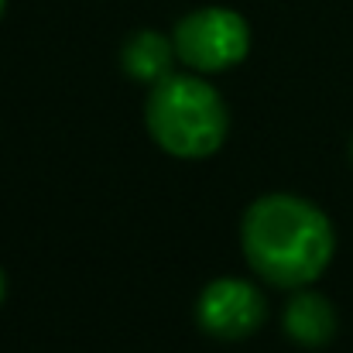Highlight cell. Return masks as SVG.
<instances>
[{"label":"cell","mask_w":353,"mask_h":353,"mask_svg":"<svg viewBox=\"0 0 353 353\" xmlns=\"http://www.w3.org/2000/svg\"><path fill=\"white\" fill-rule=\"evenodd\" d=\"M175 55L196 72L234 69L250 52V28L230 7H203L175 24Z\"/></svg>","instance_id":"cell-3"},{"label":"cell","mask_w":353,"mask_h":353,"mask_svg":"<svg viewBox=\"0 0 353 353\" xmlns=\"http://www.w3.org/2000/svg\"><path fill=\"white\" fill-rule=\"evenodd\" d=\"M240 247L254 274L268 285L305 288L330 268L336 234L316 203L292 192H271L247 206Z\"/></svg>","instance_id":"cell-1"},{"label":"cell","mask_w":353,"mask_h":353,"mask_svg":"<svg viewBox=\"0 0 353 353\" xmlns=\"http://www.w3.org/2000/svg\"><path fill=\"white\" fill-rule=\"evenodd\" d=\"M268 319V299L243 278H216L196 302V323L216 340H247Z\"/></svg>","instance_id":"cell-4"},{"label":"cell","mask_w":353,"mask_h":353,"mask_svg":"<svg viewBox=\"0 0 353 353\" xmlns=\"http://www.w3.org/2000/svg\"><path fill=\"white\" fill-rule=\"evenodd\" d=\"M3 7H7V0H0V17H3Z\"/></svg>","instance_id":"cell-8"},{"label":"cell","mask_w":353,"mask_h":353,"mask_svg":"<svg viewBox=\"0 0 353 353\" xmlns=\"http://www.w3.org/2000/svg\"><path fill=\"white\" fill-rule=\"evenodd\" d=\"M3 299H7V274L0 271V302H3Z\"/></svg>","instance_id":"cell-7"},{"label":"cell","mask_w":353,"mask_h":353,"mask_svg":"<svg viewBox=\"0 0 353 353\" xmlns=\"http://www.w3.org/2000/svg\"><path fill=\"white\" fill-rule=\"evenodd\" d=\"M172 62H175V41H168L161 31H134L123 48H120V65L134 83H161L165 76H172Z\"/></svg>","instance_id":"cell-6"},{"label":"cell","mask_w":353,"mask_h":353,"mask_svg":"<svg viewBox=\"0 0 353 353\" xmlns=\"http://www.w3.org/2000/svg\"><path fill=\"white\" fill-rule=\"evenodd\" d=\"M350 151H353V148H350Z\"/></svg>","instance_id":"cell-9"},{"label":"cell","mask_w":353,"mask_h":353,"mask_svg":"<svg viewBox=\"0 0 353 353\" xmlns=\"http://www.w3.org/2000/svg\"><path fill=\"white\" fill-rule=\"evenodd\" d=\"M144 120L154 144L185 161L216 154L230 130V110L220 90L199 76L175 72L154 83L144 107Z\"/></svg>","instance_id":"cell-2"},{"label":"cell","mask_w":353,"mask_h":353,"mask_svg":"<svg viewBox=\"0 0 353 353\" xmlns=\"http://www.w3.org/2000/svg\"><path fill=\"white\" fill-rule=\"evenodd\" d=\"M285 333L299 347H309V350L326 347L333 340V333H336V309H333V302L326 295H319V292H309V285L295 288V295L285 305Z\"/></svg>","instance_id":"cell-5"}]
</instances>
